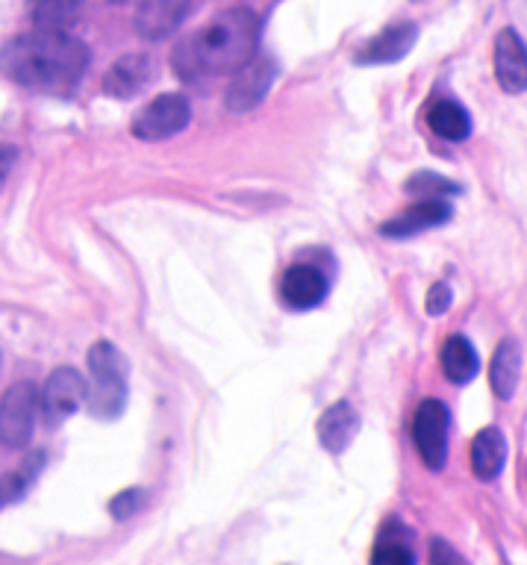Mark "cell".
I'll return each mask as SVG.
<instances>
[{
  "label": "cell",
  "mask_w": 527,
  "mask_h": 565,
  "mask_svg": "<svg viewBox=\"0 0 527 565\" xmlns=\"http://www.w3.org/2000/svg\"><path fill=\"white\" fill-rule=\"evenodd\" d=\"M260 18L254 9L230 7L212 15L201 30L186 35L171 53V65L183 79L236 74L256 56Z\"/></svg>",
  "instance_id": "6da1fadb"
},
{
  "label": "cell",
  "mask_w": 527,
  "mask_h": 565,
  "mask_svg": "<svg viewBox=\"0 0 527 565\" xmlns=\"http://www.w3.org/2000/svg\"><path fill=\"white\" fill-rule=\"evenodd\" d=\"M0 68L35 92H71L88 68V47L68 33L33 30L0 51Z\"/></svg>",
  "instance_id": "7a4b0ae2"
},
{
  "label": "cell",
  "mask_w": 527,
  "mask_h": 565,
  "mask_svg": "<svg viewBox=\"0 0 527 565\" xmlns=\"http://www.w3.org/2000/svg\"><path fill=\"white\" fill-rule=\"evenodd\" d=\"M88 409L95 418H118L127 404V360L113 342H95L88 351Z\"/></svg>",
  "instance_id": "3957f363"
},
{
  "label": "cell",
  "mask_w": 527,
  "mask_h": 565,
  "mask_svg": "<svg viewBox=\"0 0 527 565\" xmlns=\"http://www.w3.org/2000/svg\"><path fill=\"white\" fill-rule=\"evenodd\" d=\"M39 413V388L30 380H18L0 395V445L27 448L35 430Z\"/></svg>",
  "instance_id": "277c9868"
},
{
  "label": "cell",
  "mask_w": 527,
  "mask_h": 565,
  "mask_svg": "<svg viewBox=\"0 0 527 565\" xmlns=\"http://www.w3.org/2000/svg\"><path fill=\"white\" fill-rule=\"evenodd\" d=\"M189 121H192L189 97L166 92V95L154 97L148 106H141L136 118H133L130 130L141 141H166L177 132H183Z\"/></svg>",
  "instance_id": "5b68a950"
},
{
  "label": "cell",
  "mask_w": 527,
  "mask_h": 565,
  "mask_svg": "<svg viewBox=\"0 0 527 565\" xmlns=\"http://www.w3.org/2000/svg\"><path fill=\"white\" fill-rule=\"evenodd\" d=\"M449 406L436 401V397H424L413 415V445L431 471H442L445 462H449Z\"/></svg>",
  "instance_id": "8992f818"
},
{
  "label": "cell",
  "mask_w": 527,
  "mask_h": 565,
  "mask_svg": "<svg viewBox=\"0 0 527 565\" xmlns=\"http://www.w3.org/2000/svg\"><path fill=\"white\" fill-rule=\"evenodd\" d=\"M88 386L83 374L77 369H62L51 371V377L44 380L42 395H39V409H42L44 422L56 427L60 422H65L68 415L77 413V406L86 401Z\"/></svg>",
  "instance_id": "52a82bcc"
},
{
  "label": "cell",
  "mask_w": 527,
  "mask_h": 565,
  "mask_svg": "<svg viewBox=\"0 0 527 565\" xmlns=\"http://www.w3.org/2000/svg\"><path fill=\"white\" fill-rule=\"evenodd\" d=\"M274 77H277L274 62L256 60V56L247 62L245 68H239L233 83L228 86V95H224V104H228L230 113H247V109L263 104Z\"/></svg>",
  "instance_id": "ba28073f"
},
{
  "label": "cell",
  "mask_w": 527,
  "mask_h": 565,
  "mask_svg": "<svg viewBox=\"0 0 527 565\" xmlns=\"http://www.w3.org/2000/svg\"><path fill=\"white\" fill-rule=\"evenodd\" d=\"M495 79L507 95H521L527 88V44L516 30H502L493 47Z\"/></svg>",
  "instance_id": "9c48e42d"
},
{
  "label": "cell",
  "mask_w": 527,
  "mask_h": 565,
  "mask_svg": "<svg viewBox=\"0 0 527 565\" xmlns=\"http://www.w3.org/2000/svg\"><path fill=\"white\" fill-rule=\"evenodd\" d=\"M327 291H330V282L316 265H292L281 277V298L292 309H316L327 298Z\"/></svg>",
  "instance_id": "30bf717a"
},
{
  "label": "cell",
  "mask_w": 527,
  "mask_h": 565,
  "mask_svg": "<svg viewBox=\"0 0 527 565\" xmlns=\"http://www.w3.org/2000/svg\"><path fill=\"white\" fill-rule=\"evenodd\" d=\"M415 39H419V26L413 21L389 24L383 33L362 44V51L357 53V62L360 65H389V62L404 60L407 53L413 51Z\"/></svg>",
  "instance_id": "8fae6325"
},
{
  "label": "cell",
  "mask_w": 527,
  "mask_h": 565,
  "mask_svg": "<svg viewBox=\"0 0 527 565\" xmlns=\"http://www.w3.org/2000/svg\"><path fill=\"white\" fill-rule=\"evenodd\" d=\"M451 218V206L442 198H424V201L413 203L410 210L398 212L396 218H389L383 227H380V236L387 238H410L415 233H424V230H433L445 224Z\"/></svg>",
  "instance_id": "7c38bea8"
},
{
  "label": "cell",
  "mask_w": 527,
  "mask_h": 565,
  "mask_svg": "<svg viewBox=\"0 0 527 565\" xmlns=\"http://www.w3.org/2000/svg\"><path fill=\"white\" fill-rule=\"evenodd\" d=\"M150 79H154V62L145 53H127L122 60H115L104 74V92L109 97L127 100L145 92Z\"/></svg>",
  "instance_id": "4fadbf2b"
},
{
  "label": "cell",
  "mask_w": 527,
  "mask_h": 565,
  "mask_svg": "<svg viewBox=\"0 0 527 565\" xmlns=\"http://www.w3.org/2000/svg\"><path fill=\"white\" fill-rule=\"evenodd\" d=\"M318 441L327 454H342L360 433V415L348 401H336L318 418Z\"/></svg>",
  "instance_id": "5bb4252c"
},
{
  "label": "cell",
  "mask_w": 527,
  "mask_h": 565,
  "mask_svg": "<svg viewBox=\"0 0 527 565\" xmlns=\"http://www.w3.org/2000/svg\"><path fill=\"white\" fill-rule=\"evenodd\" d=\"M189 12V0H141L136 9V30L145 39H166Z\"/></svg>",
  "instance_id": "9a60e30c"
},
{
  "label": "cell",
  "mask_w": 527,
  "mask_h": 565,
  "mask_svg": "<svg viewBox=\"0 0 527 565\" xmlns=\"http://www.w3.org/2000/svg\"><path fill=\"white\" fill-rule=\"evenodd\" d=\"M371 565H419L413 530L404 527L398 519H387L371 547Z\"/></svg>",
  "instance_id": "2e32d148"
},
{
  "label": "cell",
  "mask_w": 527,
  "mask_h": 565,
  "mask_svg": "<svg viewBox=\"0 0 527 565\" xmlns=\"http://www.w3.org/2000/svg\"><path fill=\"white\" fill-rule=\"evenodd\" d=\"M472 471H475L477 480H495L502 475L504 462H507V439L498 427H484L472 439Z\"/></svg>",
  "instance_id": "e0dca14e"
},
{
  "label": "cell",
  "mask_w": 527,
  "mask_h": 565,
  "mask_svg": "<svg viewBox=\"0 0 527 565\" xmlns=\"http://www.w3.org/2000/svg\"><path fill=\"white\" fill-rule=\"evenodd\" d=\"M521 374V348L516 339H502L495 348L493 365H489V386L502 401H510L516 395Z\"/></svg>",
  "instance_id": "ac0fdd59"
},
{
  "label": "cell",
  "mask_w": 527,
  "mask_h": 565,
  "mask_svg": "<svg viewBox=\"0 0 527 565\" xmlns=\"http://www.w3.org/2000/svg\"><path fill=\"white\" fill-rule=\"evenodd\" d=\"M442 371H445V377L451 383H457V386H466L472 380L477 377V371H481V360H477L475 344L468 342L466 335H451L449 342L442 344L440 353Z\"/></svg>",
  "instance_id": "d6986e66"
},
{
  "label": "cell",
  "mask_w": 527,
  "mask_h": 565,
  "mask_svg": "<svg viewBox=\"0 0 527 565\" xmlns=\"http://www.w3.org/2000/svg\"><path fill=\"white\" fill-rule=\"evenodd\" d=\"M428 127H431L440 139L445 141H463L468 139L472 132V118L457 100H436V104L428 109Z\"/></svg>",
  "instance_id": "ffe728a7"
},
{
  "label": "cell",
  "mask_w": 527,
  "mask_h": 565,
  "mask_svg": "<svg viewBox=\"0 0 527 565\" xmlns=\"http://www.w3.org/2000/svg\"><path fill=\"white\" fill-rule=\"evenodd\" d=\"M80 12H83V0H35L33 24L35 30L68 33L77 24Z\"/></svg>",
  "instance_id": "44dd1931"
},
{
  "label": "cell",
  "mask_w": 527,
  "mask_h": 565,
  "mask_svg": "<svg viewBox=\"0 0 527 565\" xmlns=\"http://www.w3.org/2000/svg\"><path fill=\"white\" fill-rule=\"evenodd\" d=\"M44 457H33L30 462H24L15 471H9V475H0V510L9 507V503H15L21 494L27 492V486L33 483L35 475H39V466H42Z\"/></svg>",
  "instance_id": "7402d4cb"
},
{
  "label": "cell",
  "mask_w": 527,
  "mask_h": 565,
  "mask_svg": "<svg viewBox=\"0 0 527 565\" xmlns=\"http://www.w3.org/2000/svg\"><path fill=\"white\" fill-rule=\"evenodd\" d=\"M407 189L413 194H422L424 198H442V194H457L460 185L451 183V180H445V177L440 174H431V171H419V174L407 183Z\"/></svg>",
  "instance_id": "603a6c76"
},
{
  "label": "cell",
  "mask_w": 527,
  "mask_h": 565,
  "mask_svg": "<svg viewBox=\"0 0 527 565\" xmlns=\"http://www.w3.org/2000/svg\"><path fill=\"white\" fill-rule=\"evenodd\" d=\"M145 498H148L145 489H124V492H118L113 501H109V515H113L115 521L133 519V515L145 507Z\"/></svg>",
  "instance_id": "cb8c5ba5"
},
{
  "label": "cell",
  "mask_w": 527,
  "mask_h": 565,
  "mask_svg": "<svg viewBox=\"0 0 527 565\" xmlns=\"http://www.w3.org/2000/svg\"><path fill=\"white\" fill-rule=\"evenodd\" d=\"M431 565H468V559L445 539H431Z\"/></svg>",
  "instance_id": "d4e9b609"
},
{
  "label": "cell",
  "mask_w": 527,
  "mask_h": 565,
  "mask_svg": "<svg viewBox=\"0 0 527 565\" xmlns=\"http://www.w3.org/2000/svg\"><path fill=\"white\" fill-rule=\"evenodd\" d=\"M451 286L449 282H433L431 291H428V300H424V309H428V316H442L445 309L451 307Z\"/></svg>",
  "instance_id": "484cf974"
},
{
  "label": "cell",
  "mask_w": 527,
  "mask_h": 565,
  "mask_svg": "<svg viewBox=\"0 0 527 565\" xmlns=\"http://www.w3.org/2000/svg\"><path fill=\"white\" fill-rule=\"evenodd\" d=\"M15 162H18V148H12V145H0V192H3V185H7Z\"/></svg>",
  "instance_id": "4316f807"
},
{
  "label": "cell",
  "mask_w": 527,
  "mask_h": 565,
  "mask_svg": "<svg viewBox=\"0 0 527 565\" xmlns=\"http://www.w3.org/2000/svg\"><path fill=\"white\" fill-rule=\"evenodd\" d=\"M109 3H127V0H109Z\"/></svg>",
  "instance_id": "83f0119b"
}]
</instances>
